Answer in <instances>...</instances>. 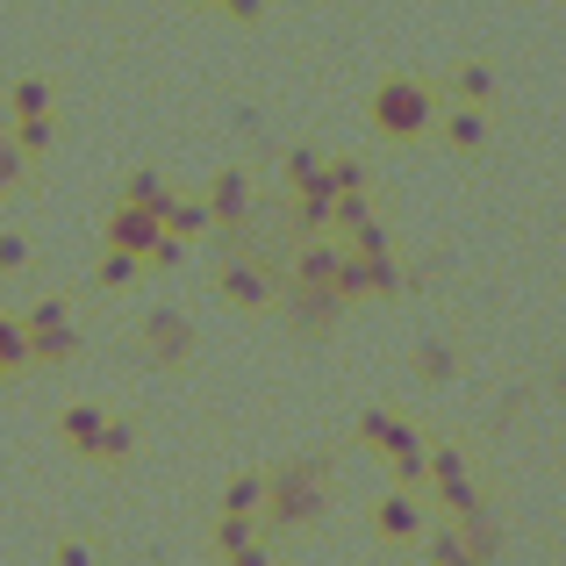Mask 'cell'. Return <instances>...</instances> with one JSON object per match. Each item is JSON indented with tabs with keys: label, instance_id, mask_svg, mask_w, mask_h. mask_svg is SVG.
I'll return each instance as SVG.
<instances>
[{
	"label": "cell",
	"instance_id": "1",
	"mask_svg": "<svg viewBox=\"0 0 566 566\" xmlns=\"http://www.w3.org/2000/svg\"><path fill=\"white\" fill-rule=\"evenodd\" d=\"M265 495H273V516H265L273 531L316 524V516H323V467H316V459H302V467H280L273 481H265Z\"/></svg>",
	"mask_w": 566,
	"mask_h": 566
},
{
	"label": "cell",
	"instance_id": "2",
	"mask_svg": "<svg viewBox=\"0 0 566 566\" xmlns=\"http://www.w3.org/2000/svg\"><path fill=\"white\" fill-rule=\"evenodd\" d=\"M374 123H380V137H395V144L423 137V129H430V86L387 80L380 94H374Z\"/></svg>",
	"mask_w": 566,
	"mask_h": 566
},
{
	"label": "cell",
	"instance_id": "3",
	"mask_svg": "<svg viewBox=\"0 0 566 566\" xmlns=\"http://www.w3.org/2000/svg\"><path fill=\"white\" fill-rule=\"evenodd\" d=\"M158 237H166V222H158V208H144V201H115V216H108V244L115 251H151Z\"/></svg>",
	"mask_w": 566,
	"mask_h": 566
},
{
	"label": "cell",
	"instance_id": "4",
	"mask_svg": "<svg viewBox=\"0 0 566 566\" xmlns=\"http://www.w3.org/2000/svg\"><path fill=\"white\" fill-rule=\"evenodd\" d=\"M430 481H438V495H444V510L452 516H481V495H473V481H467V467H459V452H430Z\"/></svg>",
	"mask_w": 566,
	"mask_h": 566
},
{
	"label": "cell",
	"instance_id": "5",
	"mask_svg": "<svg viewBox=\"0 0 566 566\" xmlns=\"http://www.w3.org/2000/svg\"><path fill=\"white\" fill-rule=\"evenodd\" d=\"M158 222H166L180 244H187V237H208V230H216L208 201H187V193H172V187H166V201H158Z\"/></svg>",
	"mask_w": 566,
	"mask_h": 566
},
{
	"label": "cell",
	"instance_id": "6",
	"mask_svg": "<svg viewBox=\"0 0 566 566\" xmlns=\"http://www.w3.org/2000/svg\"><path fill=\"white\" fill-rule=\"evenodd\" d=\"M72 352H80L72 316H65V323H36V331H29V366H65Z\"/></svg>",
	"mask_w": 566,
	"mask_h": 566
},
{
	"label": "cell",
	"instance_id": "7",
	"mask_svg": "<svg viewBox=\"0 0 566 566\" xmlns=\"http://www.w3.org/2000/svg\"><path fill=\"white\" fill-rule=\"evenodd\" d=\"M222 294H230L237 308H265V302H273V280H265L251 259H244V265L230 259V265H222Z\"/></svg>",
	"mask_w": 566,
	"mask_h": 566
},
{
	"label": "cell",
	"instance_id": "8",
	"mask_svg": "<svg viewBox=\"0 0 566 566\" xmlns=\"http://www.w3.org/2000/svg\"><path fill=\"white\" fill-rule=\"evenodd\" d=\"M144 337H151V345H158V359H166V366H180L187 352H193V331H187L180 316H172V308H158V316L144 323Z\"/></svg>",
	"mask_w": 566,
	"mask_h": 566
},
{
	"label": "cell",
	"instance_id": "9",
	"mask_svg": "<svg viewBox=\"0 0 566 566\" xmlns=\"http://www.w3.org/2000/svg\"><path fill=\"white\" fill-rule=\"evenodd\" d=\"M374 524H380V538H416V531H423V510H416V502L409 495H387L380 502V510H374Z\"/></svg>",
	"mask_w": 566,
	"mask_h": 566
},
{
	"label": "cell",
	"instance_id": "10",
	"mask_svg": "<svg viewBox=\"0 0 566 566\" xmlns=\"http://www.w3.org/2000/svg\"><path fill=\"white\" fill-rule=\"evenodd\" d=\"M444 144H452V151H481V144H488V115H481V101H459V115L444 123Z\"/></svg>",
	"mask_w": 566,
	"mask_h": 566
},
{
	"label": "cell",
	"instance_id": "11",
	"mask_svg": "<svg viewBox=\"0 0 566 566\" xmlns=\"http://www.w3.org/2000/svg\"><path fill=\"white\" fill-rule=\"evenodd\" d=\"M244 208H251V187H244V172H222V180H216V193H208V216H216L222 230H230V222L244 216Z\"/></svg>",
	"mask_w": 566,
	"mask_h": 566
},
{
	"label": "cell",
	"instance_id": "12",
	"mask_svg": "<svg viewBox=\"0 0 566 566\" xmlns=\"http://www.w3.org/2000/svg\"><path fill=\"white\" fill-rule=\"evenodd\" d=\"M57 137V115H14V151L22 158H43Z\"/></svg>",
	"mask_w": 566,
	"mask_h": 566
},
{
	"label": "cell",
	"instance_id": "13",
	"mask_svg": "<svg viewBox=\"0 0 566 566\" xmlns=\"http://www.w3.org/2000/svg\"><path fill=\"white\" fill-rule=\"evenodd\" d=\"M57 430H65L72 452H94V438H101V409H94V401H80V409H65V423H57Z\"/></svg>",
	"mask_w": 566,
	"mask_h": 566
},
{
	"label": "cell",
	"instance_id": "14",
	"mask_svg": "<svg viewBox=\"0 0 566 566\" xmlns=\"http://www.w3.org/2000/svg\"><path fill=\"white\" fill-rule=\"evenodd\" d=\"M22 366H29V331L0 316V380H8V374H22Z\"/></svg>",
	"mask_w": 566,
	"mask_h": 566
},
{
	"label": "cell",
	"instance_id": "15",
	"mask_svg": "<svg viewBox=\"0 0 566 566\" xmlns=\"http://www.w3.org/2000/svg\"><path fill=\"white\" fill-rule=\"evenodd\" d=\"M137 273H144L137 251H115V244H108V259H101V273H94V280H101V287H129Z\"/></svg>",
	"mask_w": 566,
	"mask_h": 566
},
{
	"label": "cell",
	"instance_id": "16",
	"mask_svg": "<svg viewBox=\"0 0 566 566\" xmlns=\"http://www.w3.org/2000/svg\"><path fill=\"white\" fill-rule=\"evenodd\" d=\"M137 452V430L129 423H108V416H101V438H94V459H129Z\"/></svg>",
	"mask_w": 566,
	"mask_h": 566
},
{
	"label": "cell",
	"instance_id": "17",
	"mask_svg": "<svg viewBox=\"0 0 566 566\" xmlns=\"http://www.w3.org/2000/svg\"><path fill=\"white\" fill-rule=\"evenodd\" d=\"M452 94L459 101H488V94H495V72H488V65H452Z\"/></svg>",
	"mask_w": 566,
	"mask_h": 566
},
{
	"label": "cell",
	"instance_id": "18",
	"mask_svg": "<svg viewBox=\"0 0 566 566\" xmlns=\"http://www.w3.org/2000/svg\"><path fill=\"white\" fill-rule=\"evenodd\" d=\"M8 108H14V115H51V86H43V80H14Z\"/></svg>",
	"mask_w": 566,
	"mask_h": 566
},
{
	"label": "cell",
	"instance_id": "19",
	"mask_svg": "<svg viewBox=\"0 0 566 566\" xmlns=\"http://www.w3.org/2000/svg\"><path fill=\"white\" fill-rule=\"evenodd\" d=\"M259 502H265V481H251V473H244V481H230V488H222V510H230V516H251Z\"/></svg>",
	"mask_w": 566,
	"mask_h": 566
},
{
	"label": "cell",
	"instance_id": "20",
	"mask_svg": "<svg viewBox=\"0 0 566 566\" xmlns=\"http://www.w3.org/2000/svg\"><path fill=\"white\" fill-rule=\"evenodd\" d=\"M416 366H423V380H438V387L459 374V359H452V352H444V345H430V352H423V359H416Z\"/></svg>",
	"mask_w": 566,
	"mask_h": 566
},
{
	"label": "cell",
	"instance_id": "21",
	"mask_svg": "<svg viewBox=\"0 0 566 566\" xmlns=\"http://www.w3.org/2000/svg\"><path fill=\"white\" fill-rule=\"evenodd\" d=\"M123 201H144V208H158V201H166V187H158V172H137V180L123 187Z\"/></svg>",
	"mask_w": 566,
	"mask_h": 566
},
{
	"label": "cell",
	"instance_id": "22",
	"mask_svg": "<svg viewBox=\"0 0 566 566\" xmlns=\"http://www.w3.org/2000/svg\"><path fill=\"white\" fill-rule=\"evenodd\" d=\"M22 265H29V244L22 237H0V273H22Z\"/></svg>",
	"mask_w": 566,
	"mask_h": 566
},
{
	"label": "cell",
	"instance_id": "23",
	"mask_svg": "<svg viewBox=\"0 0 566 566\" xmlns=\"http://www.w3.org/2000/svg\"><path fill=\"white\" fill-rule=\"evenodd\" d=\"M14 180H22V151H14V144H0V193H8Z\"/></svg>",
	"mask_w": 566,
	"mask_h": 566
},
{
	"label": "cell",
	"instance_id": "24",
	"mask_svg": "<svg viewBox=\"0 0 566 566\" xmlns=\"http://www.w3.org/2000/svg\"><path fill=\"white\" fill-rule=\"evenodd\" d=\"M222 8H230L237 22H259V14H265V0H222Z\"/></svg>",
	"mask_w": 566,
	"mask_h": 566
},
{
	"label": "cell",
	"instance_id": "25",
	"mask_svg": "<svg viewBox=\"0 0 566 566\" xmlns=\"http://www.w3.org/2000/svg\"><path fill=\"white\" fill-rule=\"evenodd\" d=\"M559 387H566V366H559Z\"/></svg>",
	"mask_w": 566,
	"mask_h": 566
}]
</instances>
